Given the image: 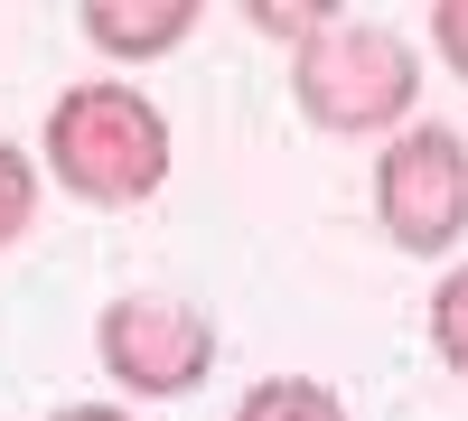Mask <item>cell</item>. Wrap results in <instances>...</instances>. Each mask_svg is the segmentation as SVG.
<instances>
[{
    "label": "cell",
    "mask_w": 468,
    "mask_h": 421,
    "mask_svg": "<svg viewBox=\"0 0 468 421\" xmlns=\"http://www.w3.org/2000/svg\"><path fill=\"white\" fill-rule=\"evenodd\" d=\"M337 10H328V0H253V28L262 37H291V47H300V37H319Z\"/></svg>",
    "instance_id": "9c48e42d"
},
{
    "label": "cell",
    "mask_w": 468,
    "mask_h": 421,
    "mask_svg": "<svg viewBox=\"0 0 468 421\" xmlns=\"http://www.w3.org/2000/svg\"><path fill=\"white\" fill-rule=\"evenodd\" d=\"M94 356H103V374L122 394L187 403L216 374V319L197 310V300H169V290H122L94 319Z\"/></svg>",
    "instance_id": "277c9868"
},
{
    "label": "cell",
    "mask_w": 468,
    "mask_h": 421,
    "mask_svg": "<svg viewBox=\"0 0 468 421\" xmlns=\"http://www.w3.org/2000/svg\"><path fill=\"white\" fill-rule=\"evenodd\" d=\"M37 160H48V178L66 187L75 206H141L169 187V112L150 103L141 85H122V75H85V85H66L48 103V132H37Z\"/></svg>",
    "instance_id": "6da1fadb"
},
{
    "label": "cell",
    "mask_w": 468,
    "mask_h": 421,
    "mask_svg": "<svg viewBox=\"0 0 468 421\" xmlns=\"http://www.w3.org/2000/svg\"><path fill=\"white\" fill-rule=\"evenodd\" d=\"M431 356L468 384V262H450L431 281Z\"/></svg>",
    "instance_id": "52a82bcc"
},
{
    "label": "cell",
    "mask_w": 468,
    "mask_h": 421,
    "mask_svg": "<svg viewBox=\"0 0 468 421\" xmlns=\"http://www.w3.org/2000/svg\"><path fill=\"white\" fill-rule=\"evenodd\" d=\"M28 225H37V160L19 141H0V253H10Z\"/></svg>",
    "instance_id": "ba28073f"
},
{
    "label": "cell",
    "mask_w": 468,
    "mask_h": 421,
    "mask_svg": "<svg viewBox=\"0 0 468 421\" xmlns=\"http://www.w3.org/2000/svg\"><path fill=\"white\" fill-rule=\"evenodd\" d=\"M375 225L394 235V253L441 262L468 235V141L450 122H403L375 150Z\"/></svg>",
    "instance_id": "3957f363"
},
{
    "label": "cell",
    "mask_w": 468,
    "mask_h": 421,
    "mask_svg": "<svg viewBox=\"0 0 468 421\" xmlns=\"http://www.w3.org/2000/svg\"><path fill=\"white\" fill-rule=\"evenodd\" d=\"M234 421H356V412H346L319 374H262V384H244Z\"/></svg>",
    "instance_id": "8992f818"
},
{
    "label": "cell",
    "mask_w": 468,
    "mask_h": 421,
    "mask_svg": "<svg viewBox=\"0 0 468 421\" xmlns=\"http://www.w3.org/2000/svg\"><path fill=\"white\" fill-rule=\"evenodd\" d=\"M431 47H441V66L468 85V0H441V10H431Z\"/></svg>",
    "instance_id": "30bf717a"
},
{
    "label": "cell",
    "mask_w": 468,
    "mask_h": 421,
    "mask_svg": "<svg viewBox=\"0 0 468 421\" xmlns=\"http://www.w3.org/2000/svg\"><path fill=\"white\" fill-rule=\"evenodd\" d=\"M48 421H141V412L132 403H57Z\"/></svg>",
    "instance_id": "8fae6325"
},
{
    "label": "cell",
    "mask_w": 468,
    "mask_h": 421,
    "mask_svg": "<svg viewBox=\"0 0 468 421\" xmlns=\"http://www.w3.org/2000/svg\"><path fill=\"white\" fill-rule=\"evenodd\" d=\"M197 10L207 0H85V47L112 57V66H150V57H169L197 37Z\"/></svg>",
    "instance_id": "5b68a950"
},
{
    "label": "cell",
    "mask_w": 468,
    "mask_h": 421,
    "mask_svg": "<svg viewBox=\"0 0 468 421\" xmlns=\"http://www.w3.org/2000/svg\"><path fill=\"white\" fill-rule=\"evenodd\" d=\"M291 103H300L319 132H346V141L403 132L412 103H421V57H412L403 28L337 10L319 37H300V47H291Z\"/></svg>",
    "instance_id": "7a4b0ae2"
}]
</instances>
